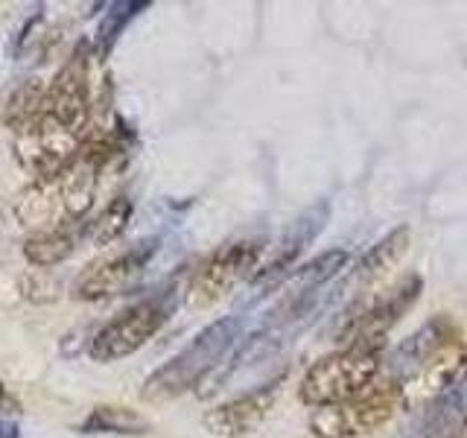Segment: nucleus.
Segmentation results:
<instances>
[{"mask_svg": "<svg viewBox=\"0 0 467 438\" xmlns=\"http://www.w3.org/2000/svg\"><path fill=\"white\" fill-rule=\"evenodd\" d=\"M240 330H243L240 316L216 318L213 325L204 328L196 339L184 345L170 362H164L155 374L146 377L143 391H140L143 401L164 403L190 391L204 374L213 371L216 365L223 362V357L234 348V342L240 339Z\"/></svg>", "mask_w": 467, "mask_h": 438, "instance_id": "obj_1", "label": "nucleus"}, {"mask_svg": "<svg viewBox=\"0 0 467 438\" xmlns=\"http://www.w3.org/2000/svg\"><path fill=\"white\" fill-rule=\"evenodd\" d=\"M379 374V354L362 348H345L321 357L301 377L298 398L306 406L325 409L345 403L357 394L368 391Z\"/></svg>", "mask_w": 467, "mask_h": 438, "instance_id": "obj_2", "label": "nucleus"}, {"mask_svg": "<svg viewBox=\"0 0 467 438\" xmlns=\"http://www.w3.org/2000/svg\"><path fill=\"white\" fill-rule=\"evenodd\" d=\"M403 409V391L386 383L371 386L345 403L316 409L310 415V433L316 438H359L383 430L386 423Z\"/></svg>", "mask_w": 467, "mask_h": 438, "instance_id": "obj_3", "label": "nucleus"}, {"mask_svg": "<svg viewBox=\"0 0 467 438\" xmlns=\"http://www.w3.org/2000/svg\"><path fill=\"white\" fill-rule=\"evenodd\" d=\"M263 245L254 240H240L228 243L219 252H213L202 266L190 277L187 301L193 307H211L216 301H223L228 292L245 281L252 269L257 266Z\"/></svg>", "mask_w": 467, "mask_h": 438, "instance_id": "obj_4", "label": "nucleus"}, {"mask_svg": "<svg viewBox=\"0 0 467 438\" xmlns=\"http://www.w3.org/2000/svg\"><path fill=\"white\" fill-rule=\"evenodd\" d=\"M91 97H88V62L85 56H73L70 62L56 73L53 85L41 97L38 123L53 126L65 135L77 138L88 123Z\"/></svg>", "mask_w": 467, "mask_h": 438, "instance_id": "obj_5", "label": "nucleus"}, {"mask_svg": "<svg viewBox=\"0 0 467 438\" xmlns=\"http://www.w3.org/2000/svg\"><path fill=\"white\" fill-rule=\"evenodd\" d=\"M164 321H167V307L158 298L129 307L126 313L111 318L109 325L94 336L91 357L97 362H114V360L131 357L164 328Z\"/></svg>", "mask_w": 467, "mask_h": 438, "instance_id": "obj_6", "label": "nucleus"}, {"mask_svg": "<svg viewBox=\"0 0 467 438\" xmlns=\"http://www.w3.org/2000/svg\"><path fill=\"white\" fill-rule=\"evenodd\" d=\"M423 289V281L418 275H406L403 281H398L389 296L374 301L368 310H362L359 316L350 318V325L345 328V348H362V350H379V345L386 342L389 330L412 310L418 296Z\"/></svg>", "mask_w": 467, "mask_h": 438, "instance_id": "obj_7", "label": "nucleus"}, {"mask_svg": "<svg viewBox=\"0 0 467 438\" xmlns=\"http://www.w3.org/2000/svg\"><path fill=\"white\" fill-rule=\"evenodd\" d=\"M158 248V240H146L126 248L123 255H114L109 260L91 263L82 275L77 287H73V296L82 301H97V298H109L117 296L120 289H126L135 277L146 269V263L152 260Z\"/></svg>", "mask_w": 467, "mask_h": 438, "instance_id": "obj_8", "label": "nucleus"}, {"mask_svg": "<svg viewBox=\"0 0 467 438\" xmlns=\"http://www.w3.org/2000/svg\"><path fill=\"white\" fill-rule=\"evenodd\" d=\"M275 401H277V383L257 386L252 391L240 394V398L213 406L211 412L204 415V427L219 438L252 435L260 423L266 421V415L272 412Z\"/></svg>", "mask_w": 467, "mask_h": 438, "instance_id": "obj_9", "label": "nucleus"}, {"mask_svg": "<svg viewBox=\"0 0 467 438\" xmlns=\"http://www.w3.org/2000/svg\"><path fill=\"white\" fill-rule=\"evenodd\" d=\"M459 336H462V330H459V325H452L450 316L430 318L415 336H409L406 342H400L391 350V357H389V369L394 377L391 383L403 391V386L412 383L415 374L427 365V360L435 354V350L447 345L450 339H459Z\"/></svg>", "mask_w": 467, "mask_h": 438, "instance_id": "obj_10", "label": "nucleus"}, {"mask_svg": "<svg viewBox=\"0 0 467 438\" xmlns=\"http://www.w3.org/2000/svg\"><path fill=\"white\" fill-rule=\"evenodd\" d=\"M406 438H467V380L432 398Z\"/></svg>", "mask_w": 467, "mask_h": 438, "instance_id": "obj_11", "label": "nucleus"}, {"mask_svg": "<svg viewBox=\"0 0 467 438\" xmlns=\"http://www.w3.org/2000/svg\"><path fill=\"white\" fill-rule=\"evenodd\" d=\"M330 219V202H316L313 208H306L296 223L286 228V234L281 237V245H277L275 257L269 260V266L263 269V277H269V281H277L286 269H292V263L298 260V255L304 252L306 245H310L321 231H325Z\"/></svg>", "mask_w": 467, "mask_h": 438, "instance_id": "obj_12", "label": "nucleus"}, {"mask_svg": "<svg viewBox=\"0 0 467 438\" xmlns=\"http://www.w3.org/2000/svg\"><path fill=\"white\" fill-rule=\"evenodd\" d=\"M409 243H412V231H409L406 225L386 234V237L377 245H371V252L359 260V266L354 272V281H359V284L379 281V277L389 275L403 260V255L409 252Z\"/></svg>", "mask_w": 467, "mask_h": 438, "instance_id": "obj_13", "label": "nucleus"}, {"mask_svg": "<svg viewBox=\"0 0 467 438\" xmlns=\"http://www.w3.org/2000/svg\"><path fill=\"white\" fill-rule=\"evenodd\" d=\"M85 435H143L150 430V421L129 406H97L79 427Z\"/></svg>", "mask_w": 467, "mask_h": 438, "instance_id": "obj_14", "label": "nucleus"}, {"mask_svg": "<svg viewBox=\"0 0 467 438\" xmlns=\"http://www.w3.org/2000/svg\"><path fill=\"white\" fill-rule=\"evenodd\" d=\"M73 248H77L73 234L65 228H53V231L29 237L24 243V257L33 263V266H58V263L73 255Z\"/></svg>", "mask_w": 467, "mask_h": 438, "instance_id": "obj_15", "label": "nucleus"}, {"mask_svg": "<svg viewBox=\"0 0 467 438\" xmlns=\"http://www.w3.org/2000/svg\"><path fill=\"white\" fill-rule=\"evenodd\" d=\"M58 204H62V193L50 182H38L18 199L15 214H18L24 225H47L56 216Z\"/></svg>", "mask_w": 467, "mask_h": 438, "instance_id": "obj_16", "label": "nucleus"}, {"mask_svg": "<svg viewBox=\"0 0 467 438\" xmlns=\"http://www.w3.org/2000/svg\"><path fill=\"white\" fill-rule=\"evenodd\" d=\"M129 219H131V202L126 196L111 199L106 208L99 211V216L91 223V240H94V245L114 243L126 231Z\"/></svg>", "mask_w": 467, "mask_h": 438, "instance_id": "obj_17", "label": "nucleus"}, {"mask_svg": "<svg viewBox=\"0 0 467 438\" xmlns=\"http://www.w3.org/2000/svg\"><path fill=\"white\" fill-rule=\"evenodd\" d=\"M150 4H114L111 12L102 15V21L97 26V53L99 56H109L111 47L117 44V38L123 36L126 24L135 18L138 12H143Z\"/></svg>", "mask_w": 467, "mask_h": 438, "instance_id": "obj_18", "label": "nucleus"}, {"mask_svg": "<svg viewBox=\"0 0 467 438\" xmlns=\"http://www.w3.org/2000/svg\"><path fill=\"white\" fill-rule=\"evenodd\" d=\"M0 412H18V401L6 391L4 383H0Z\"/></svg>", "mask_w": 467, "mask_h": 438, "instance_id": "obj_19", "label": "nucleus"}, {"mask_svg": "<svg viewBox=\"0 0 467 438\" xmlns=\"http://www.w3.org/2000/svg\"><path fill=\"white\" fill-rule=\"evenodd\" d=\"M0 438H21L18 423H15V421H6V418H0Z\"/></svg>", "mask_w": 467, "mask_h": 438, "instance_id": "obj_20", "label": "nucleus"}]
</instances>
